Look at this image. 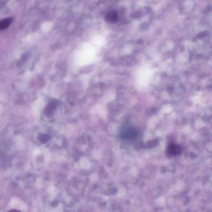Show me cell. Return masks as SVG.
<instances>
[{"label":"cell","mask_w":212,"mask_h":212,"mask_svg":"<svg viewBox=\"0 0 212 212\" xmlns=\"http://www.w3.org/2000/svg\"><path fill=\"white\" fill-rule=\"evenodd\" d=\"M13 21L12 17H8L0 20V30H3L8 28Z\"/></svg>","instance_id":"1"},{"label":"cell","mask_w":212,"mask_h":212,"mask_svg":"<svg viewBox=\"0 0 212 212\" xmlns=\"http://www.w3.org/2000/svg\"><path fill=\"white\" fill-rule=\"evenodd\" d=\"M106 21L109 22H115L118 19V15L114 10L111 11L107 14L105 16Z\"/></svg>","instance_id":"2"},{"label":"cell","mask_w":212,"mask_h":212,"mask_svg":"<svg viewBox=\"0 0 212 212\" xmlns=\"http://www.w3.org/2000/svg\"><path fill=\"white\" fill-rule=\"evenodd\" d=\"M168 153L172 155H176L180 153L181 149L179 146L172 145L168 149Z\"/></svg>","instance_id":"3"},{"label":"cell","mask_w":212,"mask_h":212,"mask_svg":"<svg viewBox=\"0 0 212 212\" xmlns=\"http://www.w3.org/2000/svg\"><path fill=\"white\" fill-rule=\"evenodd\" d=\"M81 164L83 168L88 169L90 167V162H89L88 159H85V158L82 159L81 162Z\"/></svg>","instance_id":"4"},{"label":"cell","mask_w":212,"mask_h":212,"mask_svg":"<svg viewBox=\"0 0 212 212\" xmlns=\"http://www.w3.org/2000/svg\"><path fill=\"white\" fill-rule=\"evenodd\" d=\"M98 175H96V174H93V175L91 176V181L93 182V183H95L98 180V176H97Z\"/></svg>","instance_id":"5"}]
</instances>
